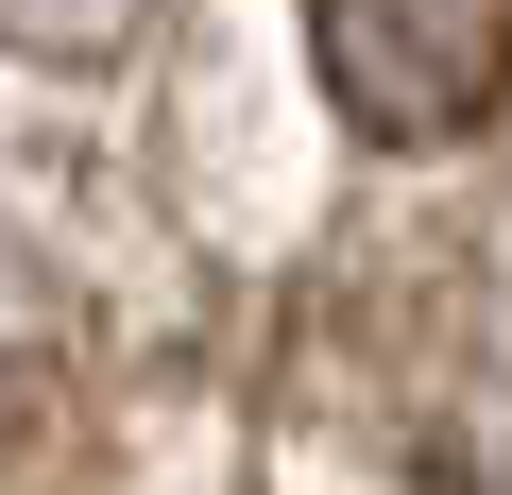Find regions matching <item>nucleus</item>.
<instances>
[{"instance_id": "3", "label": "nucleus", "mask_w": 512, "mask_h": 495, "mask_svg": "<svg viewBox=\"0 0 512 495\" xmlns=\"http://www.w3.org/2000/svg\"><path fill=\"white\" fill-rule=\"evenodd\" d=\"M0 325H18V274H0ZM0 376H18V342H0Z\"/></svg>"}, {"instance_id": "1", "label": "nucleus", "mask_w": 512, "mask_h": 495, "mask_svg": "<svg viewBox=\"0 0 512 495\" xmlns=\"http://www.w3.org/2000/svg\"><path fill=\"white\" fill-rule=\"evenodd\" d=\"M308 52H325V103L376 154H444V137L495 120L512 0H308Z\"/></svg>"}, {"instance_id": "2", "label": "nucleus", "mask_w": 512, "mask_h": 495, "mask_svg": "<svg viewBox=\"0 0 512 495\" xmlns=\"http://www.w3.org/2000/svg\"><path fill=\"white\" fill-rule=\"evenodd\" d=\"M154 0H0V52H52V69H103Z\"/></svg>"}]
</instances>
